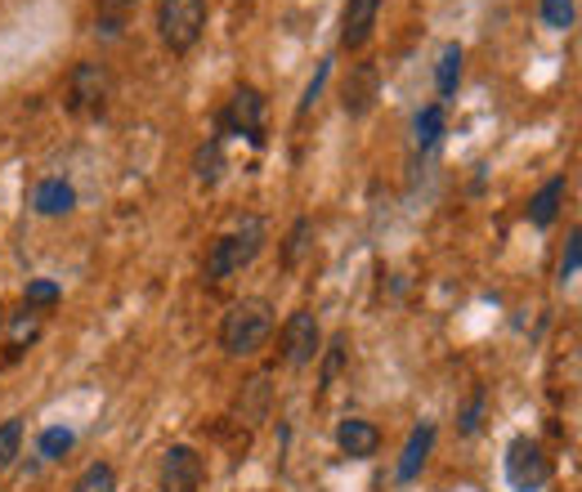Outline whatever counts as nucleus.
<instances>
[{
	"label": "nucleus",
	"instance_id": "1",
	"mask_svg": "<svg viewBox=\"0 0 582 492\" xmlns=\"http://www.w3.org/2000/svg\"><path fill=\"white\" fill-rule=\"evenodd\" d=\"M269 336H273V305L260 301V295H247V301L229 305L220 323V350L233 359H252L265 350Z\"/></svg>",
	"mask_w": 582,
	"mask_h": 492
},
{
	"label": "nucleus",
	"instance_id": "2",
	"mask_svg": "<svg viewBox=\"0 0 582 492\" xmlns=\"http://www.w3.org/2000/svg\"><path fill=\"white\" fill-rule=\"evenodd\" d=\"M260 242H265V220H256V215H247L233 233H220L211 242V251H207V278L224 282L229 273L247 269L260 256Z\"/></svg>",
	"mask_w": 582,
	"mask_h": 492
},
{
	"label": "nucleus",
	"instance_id": "3",
	"mask_svg": "<svg viewBox=\"0 0 582 492\" xmlns=\"http://www.w3.org/2000/svg\"><path fill=\"white\" fill-rule=\"evenodd\" d=\"M207 27V0H162L158 5V32L171 55H188L202 40Z\"/></svg>",
	"mask_w": 582,
	"mask_h": 492
},
{
	"label": "nucleus",
	"instance_id": "4",
	"mask_svg": "<svg viewBox=\"0 0 582 492\" xmlns=\"http://www.w3.org/2000/svg\"><path fill=\"white\" fill-rule=\"evenodd\" d=\"M551 479V461L533 438H515L507 448V483L515 492H543Z\"/></svg>",
	"mask_w": 582,
	"mask_h": 492
},
{
	"label": "nucleus",
	"instance_id": "5",
	"mask_svg": "<svg viewBox=\"0 0 582 492\" xmlns=\"http://www.w3.org/2000/svg\"><path fill=\"white\" fill-rule=\"evenodd\" d=\"M323 336H318V318L310 314V309H296L287 318V327H282V359H287V367H305V363H314L323 350Z\"/></svg>",
	"mask_w": 582,
	"mask_h": 492
},
{
	"label": "nucleus",
	"instance_id": "6",
	"mask_svg": "<svg viewBox=\"0 0 582 492\" xmlns=\"http://www.w3.org/2000/svg\"><path fill=\"white\" fill-rule=\"evenodd\" d=\"M207 483V461L188 448V443H175L162 457V492H202Z\"/></svg>",
	"mask_w": 582,
	"mask_h": 492
},
{
	"label": "nucleus",
	"instance_id": "7",
	"mask_svg": "<svg viewBox=\"0 0 582 492\" xmlns=\"http://www.w3.org/2000/svg\"><path fill=\"white\" fill-rule=\"evenodd\" d=\"M265 113H269L265 94H260L256 85H242L220 121H224V130H233V134H247L252 143H265Z\"/></svg>",
	"mask_w": 582,
	"mask_h": 492
},
{
	"label": "nucleus",
	"instance_id": "8",
	"mask_svg": "<svg viewBox=\"0 0 582 492\" xmlns=\"http://www.w3.org/2000/svg\"><path fill=\"white\" fill-rule=\"evenodd\" d=\"M104 98H108V72H104V63H77L72 68L68 108L72 113H100Z\"/></svg>",
	"mask_w": 582,
	"mask_h": 492
},
{
	"label": "nucleus",
	"instance_id": "9",
	"mask_svg": "<svg viewBox=\"0 0 582 492\" xmlns=\"http://www.w3.org/2000/svg\"><path fill=\"white\" fill-rule=\"evenodd\" d=\"M336 448H341L350 461H368L381 448V430L363 417H346L341 425H336Z\"/></svg>",
	"mask_w": 582,
	"mask_h": 492
},
{
	"label": "nucleus",
	"instance_id": "10",
	"mask_svg": "<svg viewBox=\"0 0 582 492\" xmlns=\"http://www.w3.org/2000/svg\"><path fill=\"white\" fill-rule=\"evenodd\" d=\"M381 14V0H346V14H341V49H363L372 40Z\"/></svg>",
	"mask_w": 582,
	"mask_h": 492
},
{
	"label": "nucleus",
	"instance_id": "11",
	"mask_svg": "<svg viewBox=\"0 0 582 492\" xmlns=\"http://www.w3.org/2000/svg\"><path fill=\"white\" fill-rule=\"evenodd\" d=\"M564 192H569L564 175L547 179V184H543L538 192H533V202H528V224H533V229H551V224H556V215H560V202H564Z\"/></svg>",
	"mask_w": 582,
	"mask_h": 492
},
{
	"label": "nucleus",
	"instance_id": "12",
	"mask_svg": "<svg viewBox=\"0 0 582 492\" xmlns=\"http://www.w3.org/2000/svg\"><path fill=\"white\" fill-rule=\"evenodd\" d=\"M430 448H434V425L426 421V425H417V430H412L408 448H404V457H399V483H412V479L426 470Z\"/></svg>",
	"mask_w": 582,
	"mask_h": 492
},
{
	"label": "nucleus",
	"instance_id": "13",
	"mask_svg": "<svg viewBox=\"0 0 582 492\" xmlns=\"http://www.w3.org/2000/svg\"><path fill=\"white\" fill-rule=\"evenodd\" d=\"M32 207H36V215H68L77 207V192L63 179H45V184H36Z\"/></svg>",
	"mask_w": 582,
	"mask_h": 492
},
{
	"label": "nucleus",
	"instance_id": "14",
	"mask_svg": "<svg viewBox=\"0 0 582 492\" xmlns=\"http://www.w3.org/2000/svg\"><path fill=\"white\" fill-rule=\"evenodd\" d=\"M372 98H376V68L372 63H359L354 77L346 81V113L350 117H363L372 108Z\"/></svg>",
	"mask_w": 582,
	"mask_h": 492
},
{
	"label": "nucleus",
	"instance_id": "15",
	"mask_svg": "<svg viewBox=\"0 0 582 492\" xmlns=\"http://www.w3.org/2000/svg\"><path fill=\"white\" fill-rule=\"evenodd\" d=\"M457 81H462V45H444L440 68H434V85H440L444 98H453L457 94Z\"/></svg>",
	"mask_w": 582,
	"mask_h": 492
},
{
	"label": "nucleus",
	"instance_id": "16",
	"mask_svg": "<svg viewBox=\"0 0 582 492\" xmlns=\"http://www.w3.org/2000/svg\"><path fill=\"white\" fill-rule=\"evenodd\" d=\"M310 233H314L310 220H296V224H291V233H287V242H282V265H287V269H296V265L305 260V251H310Z\"/></svg>",
	"mask_w": 582,
	"mask_h": 492
},
{
	"label": "nucleus",
	"instance_id": "17",
	"mask_svg": "<svg viewBox=\"0 0 582 492\" xmlns=\"http://www.w3.org/2000/svg\"><path fill=\"white\" fill-rule=\"evenodd\" d=\"M72 492H117V470L108 461L85 466V475L72 483Z\"/></svg>",
	"mask_w": 582,
	"mask_h": 492
},
{
	"label": "nucleus",
	"instance_id": "18",
	"mask_svg": "<svg viewBox=\"0 0 582 492\" xmlns=\"http://www.w3.org/2000/svg\"><path fill=\"white\" fill-rule=\"evenodd\" d=\"M193 171H198L202 184H216V179H220V171H224V148H220V139H211V143L198 148V157H193Z\"/></svg>",
	"mask_w": 582,
	"mask_h": 492
},
{
	"label": "nucleus",
	"instance_id": "19",
	"mask_svg": "<svg viewBox=\"0 0 582 492\" xmlns=\"http://www.w3.org/2000/svg\"><path fill=\"white\" fill-rule=\"evenodd\" d=\"M19 448H23V421L10 417L5 425H0V470H10V466H14Z\"/></svg>",
	"mask_w": 582,
	"mask_h": 492
},
{
	"label": "nucleus",
	"instance_id": "20",
	"mask_svg": "<svg viewBox=\"0 0 582 492\" xmlns=\"http://www.w3.org/2000/svg\"><path fill=\"white\" fill-rule=\"evenodd\" d=\"M440 134H444V108H440V104H430V108L417 113V143L430 148Z\"/></svg>",
	"mask_w": 582,
	"mask_h": 492
},
{
	"label": "nucleus",
	"instance_id": "21",
	"mask_svg": "<svg viewBox=\"0 0 582 492\" xmlns=\"http://www.w3.org/2000/svg\"><path fill=\"white\" fill-rule=\"evenodd\" d=\"M72 443H77V434H72V430H63V425L45 430V434H40V457L59 461V457H68V453H72Z\"/></svg>",
	"mask_w": 582,
	"mask_h": 492
},
{
	"label": "nucleus",
	"instance_id": "22",
	"mask_svg": "<svg viewBox=\"0 0 582 492\" xmlns=\"http://www.w3.org/2000/svg\"><path fill=\"white\" fill-rule=\"evenodd\" d=\"M40 336V314L27 305L19 318H14V327H10V340H14V350H23V344H32Z\"/></svg>",
	"mask_w": 582,
	"mask_h": 492
},
{
	"label": "nucleus",
	"instance_id": "23",
	"mask_svg": "<svg viewBox=\"0 0 582 492\" xmlns=\"http://www.w3.org/2000/svg\"><path fill=\"white\" fill-rule=\"evenodd\" d=\"M543 23L556 32H569L573 27V0H543Z\"/></svg>",
	"mask_w": 582,
	"mask_h": 492
},
{
	"label": "nucleus",
	"instance_id": "24",
	"mask_svg": "<svg viewBox=\"0 0 582 492\" xmlns=\"http://www.w3.org/2000/svg\"><path fill=\"white\" fill-rule=\"evenodd\" d=\"M27 305H32V309H50V305H59V282H50V278L27 282Z\"/></svg>",
	"mask_w": 582,
	"mask_h": 492
},
{
	"label": "nucleus",
	"instance_id": "25",
	"mask_svg": "<svg viewBox=\"0 0 582 492\" xmlns=\"http://www.w3.org/2000/svg\"><path fill=\"white\" fill-rule=\"evenodd\" d=\"M346 354H350V340H346V336H336V340H331V350H327V359H323V385H331L336 376H341Z\"/></svg>",
	"mask_w": 582,
	"mask_h": 492
},
{
	"label": "nucleus",
	"instance_id": "26",
	"mask_svg": "<svg viewBox=\"0 0 582 492\" xmlns=\"http://www.w3.org/2000/svg\"><path fill=\"white\" fill-rule=\"evenodd\" d=\"M578 260H582V237H578V233H569L564 260H560V282H573V278H578Z\"/></svg>",
	"mask_w": 582,
	"mask_h": 492
},
{
	"label": "nucleus",
	"instance_id": "27",
	"mask_svg": "<svg viewBox=\"0 0 582 492\" xmlns=\"http://www.w3.org/2000/svg\"><path fill=\"white\" fill-rule=\"evenodd\" d=\"M327 72H331V63L323 59V63H318V72H314V81H310V90H305V98H301V117L318 104V94H323V85H327Z\"/></svg>",
	"mask_w": 582,
	"mask_h": 492
},
{
	"label": "nucleus",
	"instance_id": "28",
	"mask_svg": "<svg viewBox=\"0 0 582 492\" xmlns=\"http://www.w3.org/2000/svg\"><path fill=\"white\" fill-rule=\"evenodd\" d=\"M479 412H484V389H475V394H470V403H466V412H462V425H457V430H462V434H475V430H479Z\"/></svg>",
	"mask_w": 582,
	"mask_h": 492
},
{
	"label": "nucleus",
	"instance_id": "29",
	"mask_svg": "<svg viewBox=\"0 0 582 492\" xmlns=\"http://www.w3.org/2000/svg\"><path fill=\"white\" fill-rule=\"evenodd\" d=\"M113 10H130V5H139V0H108Z\"/></svg>",
	"mask_w": 582,
	"mask_h": 492
},
{
	"label": "nucleus",
	"instance_id": "30",
	"mask_svg": "<svg viewBox=\"0 0 582 492\" xmlns=\"http://www.w3.org/2000/svg\"><path fill=\"white\" fill-rule=\"evenodd\" d=\"M0 323H5V309H0Z\"/></svg>",
	"mask_w": 582,
	"mask_h": 492
}]
</instances>
